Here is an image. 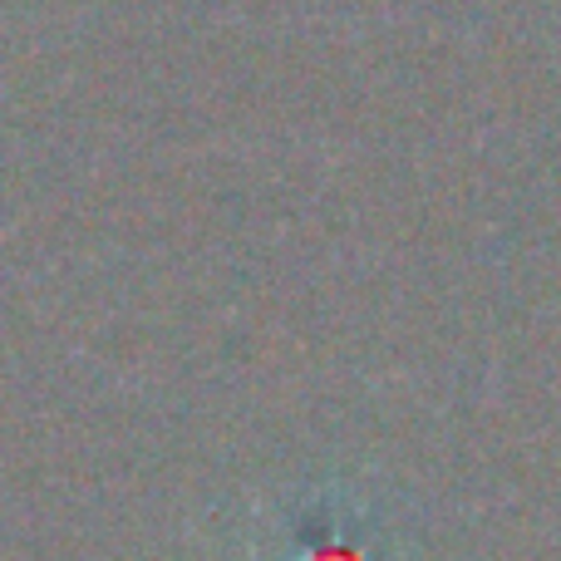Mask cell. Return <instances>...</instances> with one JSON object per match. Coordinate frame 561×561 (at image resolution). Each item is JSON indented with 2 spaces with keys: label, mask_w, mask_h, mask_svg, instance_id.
<instances>
[{
  "label": "cell",
  "mask_w": 561,
  "mask_h": 561,
  "mask_svg": "<svg viewBox=\"0 0 561 561\" xmlns=\"http://www.w3.org/2000/svg\"><path fill=\"white\" fill-rule=\"evenodd\" d=\"M280 561H394L359 507L316 503L286 527Z\"/></svg>",
  "instance_id": "6da1fadb"
}]
</instances>
